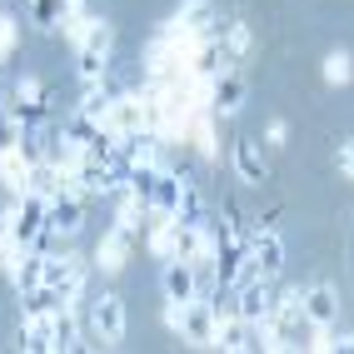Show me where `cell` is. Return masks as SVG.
Returning <instances> with one entry per match:
<instances>
[{
	"label": "cell",
	"mask_w": 354,
	"mask_h": 354,
	"mask_svg": "<svg viewBox=\"0 0 354 354\" xmlns=\"http://www.w3.org/2000/svg\"><path fill=\"white\" fill-rule=\"evenodd\" d=\"M20 125H35V120H45L50 115V90H45L40 80H30V75H20L15 85H10V105H6Z\"/></svg>",
	"instance_id": "5b68a950"
},
{
	"label": "cell",
	"mask_w": 354,
	"mask_h": 354,
	"mask_svg": "<svg viewBox=\"0 0 354 354\" xmlns=\"http://www.w3.org/2000/svg\"><path fill=\"white\" fill-rule=\"evenodd\" d=\"M180 335L190 344H209V349H215V304H209L205 295L180 304Z\"/></svg>",
	"instance_id": "8992f818"
},
{
	"label": "cell",
	"mask_w": 354,
	"mask_h": 354,
	"mask_svg": "<svg viewBox=\"0 0 354 354\" xmlns=\"http://www.w3.org/2000/svg\"><path fill=\"white\" fill-rule=\"evenodd\" d=\"M324 80H329V85H349V80H354V60H349L344 50L324 55Z\"/></svg>",
	"instance_id": "f1b7e54d"
},
{
	"label": "cell",
	"mask_w": 354,
	"mask_h": 354,
	"mask_svg": "<svg viewBox=\"0 0 354 354\" xmlns=\"http://www.w3.org/2000/svg\"><path fill=\"white\" fill-rule=\"evenodd\" d=\"M265 140H270V145H285V140H290V125H285V120H274V125L265 130Z\"/></svg>",
	"instance_id": "e575fe53"
},
{
	"label": "cell",
	"mask_w": 354,
	"mask_h": 354,
	"mask_svg": "<svg viewBox=\"0 0 354 354\" xmlns=\"http://www.w3.org/2000/svg\"><path fill=\"white\" fill-rule=\"evenodd\" d=\"M60 15H65V0H30V20L40 30H60Z\"/></svg>",
	"instance_id": "83f0119b"
},
{
	"label": "cell",
	"mask_w": 354,
	"mask_h": 354,
	"mask_svg": "<svg viewBox=\"0 0 354 354\" xmlns=\"http://www.w3.org/2000/svg\"><path fill=\"white\" fill-rule=\"evenodd\" d=\"M160 290H165V299H175V304L195 299V295H200V274H195V265H190V259H165Z\"/></svg>",
	"instance_id": "8fae6325"
},
{
	"label": "cell",
	"mask_w": 354,
	"mask_h": 354,
	"mask_svg": "<svg viewBox=\"0 0 354 354\" xmlns=\"http://www.w3.org/2000/svg\"><path fill=\"white\" fill-rule=\"evenodd\" d=\"M105 60H110V26H105V20H95V26L75 40V75H80L85 85H100Z\"/></svg>",
	"instance_id": "7a4b0ae2"
},
{
	"label": "cell",
	"mask_w": 354,
	"mask_h": 354,
	"mask_svg": "<svg viewBox=\"0 0 354 354\" xmlns=\"http://www.w3.org/2000/svg\"><path fill=\"white\" fill-rule=\"evenodd\" d=\"M0 180H6L10 195H26V190H30V160H26V150H20V145L0 155Z\"/></svg>",
	"instance_id": "7402d4cb"
},
{
	"label": "cell",
	"mask_w": 354,
	"mask_h": 354,
	"mask_svg": "<svg viewBox=\"0 0 354 354\" xmlns=\"http://www.w3.org/2000/svg\"><path fill=\"white\" fill-rule=\"evenodd\" d=\"M175 26H180V30H190L195 40L215 35V26H220V10H215V0H180V10H175Z\"/></svg>",
	"instance_id": "9a60e30c"
},
{
	"label": "cell",
	"mask_w": 354,
	"mask_h": 354,
	"mask_svg": "<svg viewBox=\"0 0 354 354\" xmlns=\"http://www.w3.org/2000/svg\"><path fill=\"white\" fill-rule=\"evenodd\" d=\"M80 225H85V195L80 190H60L55 200H45V230L80 234Z\"/></svg>",
	"instance_id": "ba28073f"
},
{
	"label": "cell",
	"mask_w": 354,
	"mask_h": 354,
	"mask_svg": "<svg viewBox=\"0 0 354 354\" xmlns=\"http://www.w3.org/2000/svg\"><path fill=\"white\" fill-rule=\"evenodd\" d=\"M299 304H304V319H310V329H329L339 319V295L329 285H310L299 290Z\"/></svg>",
	"instance_id": "7c38bea8"
},
{
	"label": "cell",
	"mask_w": 354,
	"mask_h": 354,
	"mask_svg": "<svg viewBox=\"0 0 354 354\" xmlns=\"http://www.w3.org/2000/svg\"><path fill=\"white\" fill-rule=\"evenodd\" d=\"M100 130H110L115 140L140 135L145 130V95H115L110 110H105V120H100Z\"/></svg>",
	"instance_id": "52a82bcc"
},
{
	"label": "cell",
	"mask_w": 354,
	"mask_h": 354,
	"mask_svg": "<svg viewBox=\"0 0 354 354\" xmlns=\"http://www.w3.org/2000/svg\"><path fill=\"white\" fill-rule=\"evenodd\" d=\"M150 254L155 259H180V225L175 220H160L150 230Z\"/></svg>",
	"instance_id": "484cf974"
},
{
	"label": "cell",
	"mask_w": 354,
	"mask_h": 354,
	"mask_svg": "<svg viewBox=\"0 0 354 354\" xmlns=\"http://www.w3.org/2000/svg\"><path fill=\"white\" fill-rule=\"evenodd\" d=\"M125 299L120 295H95V299H90V335H95V344L100 349H115V344H120L125 339Z\"/></svg>",
	"instance_id": "6da1fadb"
},
{
	"label": "cell",
	"mask_w": 354,
	"mask_h": 354,
	"mask_svg": "<svg viewBox=\"0 0 354 354\" xmlns=\"http://www.w3.org/2000/svg\"><path fill=\"white\" fill-rule=\"evenodd\" d=\"M10 45H15V20H10L6 10H0V60L10 55Z\"/></svg>",
	"instance_id": "d6a6232c"
},
{
	"label": "cell",
	"mask_w": 354,
	"mask_h": 354,
	"mask_svg": "<svg viewBox=\"0 0 354 354\" xmlns=\"http://www.w3.org/2000/svg\"><path fill=\"white\" fill-rule=\"evenodd\" d=\"M234 315H245L250 324H254V319H270V315H274V290H270V279H250V285L234 290Z\"/></svg>",
	"instance_id": "4fadbf2b"
},
{
	"label": "cell",
	"mask_w": 354,
	"mask_h": 354,
	"mask_svg": "<svg viewBox=\"0 0 354 354\" xmlns=\"http://www.w3.org/2000/svg\"><path fill=\"white\" fill-rule=\"evenodd\" d=\"M50 329H55V349H85L80 344V319L70 304H60V310L50 315Z\"/></svg>",
	"instance_id": "d4e9b609"
},
{
	"label": "cell",
	"mask_w": 354,
	"mask_h": 354,
	"mask_svg": "<svg viewBox=\"0 0 354 354\" xmlns=\"http://www.w3.org/2000/svg\"><path fill=\"white\" fill-rule=\"evenodd\" d=\"M274 344L279 349H299L304 344V329H310V319H304V304H299V290H290L285 299H274Z\"/></svg>",
	"instance_id": "277c9868"
},
{
	"label": "cell",
	"mask_w": 354,
	"mask_h": 354,
	"mask_svg": "<svg viewBox=\"0 0 354 354\" xmlns=\"http://www.w3.org/2000/svg\"><path fill=\"white\" fill-rule=\"evenodd\" d=\"M130 245H135V234L115 225V230L105 234V240H100V250H95L100 274H120V270H125V259H130Z\"/></svg>",
	"instance_id": "ac0fdd59"
},
{
	"label": "cell",
	"mask_w": 354,
	"mask_h": 354,
	"mask_svg": "<svg viewBox=\"0 0 354 354\" xmlns=\"http://www.w3.org/2000/svg\"><path fill=\"white\" fill-rule=\"evenodd\" d=\"M6 225H10V240L30 250V245L40 240V234H45V200H40L35 190L15 195V205L6 209Z\"/></svg>",
	"instance_id": "3957f363"
},
{
	"label": "cell",
	"mask_w": 354,
	"mask_h": 354,
	"mask_svg": "<svg viewBox=\"0 0 354 354\" xmlns=\"http://www.w3.org/2000/svg\"><path fill=\"white\" fill-rule=\"evenodd\" d=\"M335 165H339V175H344V180H354V140H339Z\"/></svg>",
	"instance_id": "1f68e13d"
},
{
	"label": "cell",
	"mask_w": 354,
	"mask_h": 354,
	"mask_svg": "<svg viewBox=\"0 0 354 354\" xmlns=\"http://www.w3.org/2000/svg\"><path fill=\"white\" fill-rule=\"evenodd\" d=\"M95 20H100V15H95V10H90V6H85V0H65V15H60V30H65V40H80V35H85L90 26H95Z\"/></svg>",
	"instance_id": "cb8c5ba5"
},
{
	"label": "cell",
	"mask_w": 354,
	"mask_h": 354,
	"mask_svg": "<svg viewBox=\"0 0 354 354\" xmlns=\"http://www.w3.org/2000/svg\"><path fill=\"white\" fill-rule=\"evenodd\" d=\"M195 140H200V150H205V155H215V135H209V120L195 125Z\"/></svg>",
	"instance_id": "836d02e7"
},
{
	"label": "cell",
	"mask_w": 354,
	"mask_h": 354,
	"mask_svg": "<svg viewBox=\"0 0 354 354\" xmlns=\"http://www.w3.org/2000/svg\"><path fill=\"white\" fill-rule=\"evenodd\" d=\"M250 265L259 279H274L285 270V240L274 230H250Z\"/></svg>",
	"instance_id": "9c48e42d"
},
{
	"label": "cell",
	"mask_w": 354,
	"mask_h": 354,
	"mask_svg": "<svg viewBox=\"0 0 354 354\" xmlns=\"http://www.w3.org/2000/svg\"><path fill=\"white\" fill-rule=\"evenodd\" d=\"M110 100H115V95H105L100 85H85V100H80V110L90 115V120H105V110H110Z\"/></svg>",
	"instance_id": "4dcf8cb0"
},
{
	"label": "cell",
	"mask_w": 354,
	"mask_h": 354,
	"mask_svg": "<svg viewBox=\"0 0 354 354\" xmlns=\"http://www.w3.org/2000/svg\"><path fill=\"white\" fill-rule=\"evenodd\" d=\"M234 175L245 185H265L270 180V160L259 150V140H234Z\"/></svg>",
	"instance_id": "2e32d148"
},
{
	"label": "cell",
	"mask_w": 354,
	"mask_h": 354,
	"mask_svg": "<svg viewBox=\"0 0 354 354\" xmlns=\"http://www.w3.org/2000/svg\"><path fill=\"white\" fill-rule=\"evenodd\" d=\"M115 180H120V175H115L105 160H90V155L75 165V175H70V185H75L85 200H105V195H115Z\"/></svg>",
	"instance_id": "30bf717a"
},
{
	"label": "cell",
	"mask_w": 354,
	"mask_h": 354,
	"mask_svg": "<svg viewBox=\"0 0 354 354\" xmlns=\"http://www.w3.org/2000/svg\"><path fill=\"white\" fill-rule=\"evenodd\" d=\"M209 110L215 115H240L245 110V80L234 75V70H225V75H215V95H209Z\"/></svg>",
	"instance_id": "44dd1931"
},
{
	"label": "cell",
	"mask_w": 354,
	"mask_h": 354,
	"mask_svg": "<svg viewBox=\"0 0 354 354\" xmlns=\"http://www.w3.org/2000/svg\"><path fill=\"white\" fill-rule=\"evenodd\" d=\"M30 190L40 195V200H55L60 190H75V185H70V170H60L55 160H30Z\"/></svg>",
	"instance_id": "e0dca14e"
},
{
	"label": "cell",
	"mask_w": 354,
	"mask_h": 354,
	"mask_svg": "<svg viewBox=\"0 0 354 354\" xmlns=\"http://www.w3.org/2000/svg\"><path fill=\"white\" fill-rule=\"evenodd\" d=\"M215 349H225V354H240V349H254V339H250V319L245 315H215Z\"/></svg>",
	"instance_id": "ffe728a7"
},
{
	"label": "cell",
	"mask_w": 354,
	"mask_h": 354,
	"mask_svg": "<svg viewBox=\"0 0 354 354\" xmlns=\"http://www.w3.org/2000/svg\"><path fill=\"white\" fill-rule=\"evenodd\" d=\"M10 279H15V290H20V295L40 290V285H45V250H35V245H30L26 254H20V265H15V274H10Z\"/></svg>",
	"instance_id": "603a6c76"
},
{
	"label": "cell",
	"mask_w": 354,
	"mask_h": 354,
	"mask_svg": "<svg viewBox=\"0 0 354 354\" xmlns=\"http://www.w3.org/2000/svg\"><path fill=\"white\" fill-rule=\"evenodd\" d=\"M185 185H190L185 175H175V170H165V165H160L155 190H150V209H155L160 220H175V215H180V195H185Z\"/></svg>",
	"instance_id": "5bb4252c"
},
{
	"label": "cell",
	"mask_w": 354,
	"mask_h": 354,
	"mask_svg": "<svg viewBox=\"0 0 354 354\" xmlns=\"http://www.w3.org/2000/svg\"><path fill=\"white\" fill-rule=\"evenodd\" d=\"M20 135H26V125H20L15 115H10L6 105H0V155H6V150H15V145H20Z\"/></svg>",
	"instance_id": "f546056e"
},
{
	"label": "cell",
	"mask_w": 354,
	"mask_h": 354,
	"mask_svg": "<svg viewBox=\"0 0 354 354\" xmlns=\"http://www.w3.org/2000/svg\"><path fill=\"white\" fill-rule=\"evenodd\" d=\"M220 45H225V55H230V65H234V60H245V55H250L254 35H250V26H245V20H234V26L220 35Z\"/></svg>",
	"instance_id": "4316f807"
},
{
	"label": "cell",
	"mask_w": 354,
	"mask_h": 354,
	"mask_svg": "<svg viewBox=\"0 0 354 354\" xmlns=\"http://www.w3.org/2000/svg\"><path fill=\"white\" fill-rule=\"evenodd\" d=\"M55 315V310H50ZM50 315H20V349L26 354H50L55 349V329H50Z\"/></svg>",
	"instance_id": "d6986e66"
}]
</instances>
